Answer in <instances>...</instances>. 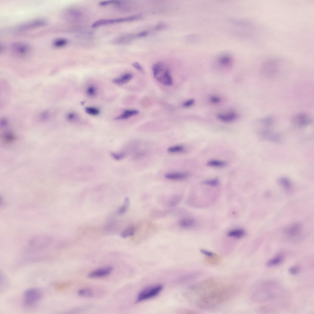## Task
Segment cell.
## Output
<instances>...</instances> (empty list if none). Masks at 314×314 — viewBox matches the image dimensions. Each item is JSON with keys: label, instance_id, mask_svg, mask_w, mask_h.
I'll return each mask as SVG.
<instances>
[{"label": "cell", "instance_id": "obj_1", "mask_svg": "<svg viewBox=\"0 0 314 314\" xmlns=\"http://www.w3.org/2000/svg\"><path fill=\"white\" fill-rule=\"evenodd\" d=\"M240 290L238 284H225L222 281L199 297L197 304L201 308H212L232 299Z\"/></svg>", "mask_w": 314, "mask_h": 314}, {"label": "cell", "instance_id": "obj_2", "mask_svg": "<svg viewBox=\"0 0 314 314\" xmlns=\"http://www.w3.org/2000/svg\"><path fill=\"white\" fill-rule=\"evenodd\" d=\"M154 78L158 81L166 86L172 84V79L169 70L165 68L164 64L161 62H157L152 68Z\"/></svg>", "mask_w": 314, "mask_h": 314}, {"label": "cell", "instance_id": "obj_3", "mask_svg": "<svg viewBox=\"0 0 314 314\" xmlns=\"http://www.w3.org/2000/svg\"><path fill=\"white\" fill-rule=\"evenodd\" d=\"M274 285L270 282L262 284L253 294V299L257 302H263L273 298L276 296L273 291Z\"/></svg>", "mask_w": 314, "mask_h": 314}, {"label": "cell", "instance_id": "obj_4", "mask_svg": "<svg viewBox=\"0 0 314 314\" xmlns=\"http://www.w3.org/2000/svg\"><path fill=\"white\" fill-rule=\"evenodd\" d=\"M42 296L41 292L39 289L35 288L28 289L24 294L23 305L26 308H32L38 303Z\"/></svg>", "mask_w": 314, "mask_h": 314}, {"label": "cell", "instance_id": "obj_5", "mask_svg": "<svg viewBox=\"0 0 314 314\" xmlns=\"http://www.w3.org/2000/svg\"><path fill=\"white\" fill-rule=\"evenodd\" d=\"M142 18V16L141 15H136L121 18L112 19H102L98 20L94 22L92 24V26L93 28H95L104 25L134 21L140 19Z\"/></svg>", "mask_w": 314, "mask_h": 314}, {"label": "cell", "instance_id": "obj_6", "mask_svg": "<svg viewBox=\"0 0 314 314\" xmlns=\"http://www.w3.org/2000/svg\"><path fill=\"white\" fill-rule=\"evenodd\" d=\"M162 288V285H158L150 286L143 289L138 295L137 302H141L155 297L161 291Z\"/></svg>", "mask_w": 314, "mask_h": 314}, {"label": "cell", "instance_id": "obj_7", "mask_svg": "<svg viewBox=\"0 0 314 314\" xmlns=\"http://www.w3.org/2000/svg\"><path fill=\"white\" fill-rule=\"evenodd\" d=\"M31 49L29 44L23 42L14 43L12 46V51L13 54L20 57L27 56L30 53Z\"/></svg>", "mask_w": 314, "mask_h": 314}, {"label": "cell", "instance_id": "obj_8", "mask_svg": "<svg viewBox=\"0 0 314 314\" xmlns=\"http://www.w3.org/2000/svg\"><path fill=\"white\" fill-rule=\"evenodd\" d=\"M278 68L277 61L274 59H270L266 61L263 65L262 68V73L266 77H272L276 74Z\"/></svg>", "mask_w": 314, "mask_h": 314}, {"label": "cell", "instance_id": "obj_9", "mask_svg": "<svg viewBox=\"0 0 314 314\" xmlns=\"http://www.w3.org/2000/svg\"><path fill=\"white\" fill-rule=\"evenodd\" d=\"M200 251L205 256L204 260L207 264L215 266L220 262V257L217 254L204 249H201Z\"/></svg>", "mask_w": 314, "mask_h": 314}, {"label": "cell", "instance_id": "obj_10", "mask_svg": "<svg viewBox=\"0 0 314 314\" xmlns=\"http://www.w3.org/2000/svg\"><path fill=\"white\" fill-rule=\"evenodd\" d=\"M293 121L296 124L300 126H304L311 123V117L307 113L301 112L297 113L293 117Z\"/></svg>", "mask_w": 314, "mask_h": 314}, {"label": "cell", "instance_id": "obj_11", "mask_svg": "<svg viewBox=\"0 0 314 314\" xmlns=\"http://www.w3.org/2000/svg\"><path fill=\"white\" fill-rule=\"evenodd\" d=\"M45 20L43 19H37L27 22L20 25L18 29L21 30H29L40 27L46 24Z\"/></svg>", "mask_w": 314, "mask_h": 314}, {"label": "cell", "instance_id": "obj_12", "mask_svg": "<svg viewBox=\"0 0 314 314\" xmlns=\"http://www.w3.org/2000/svg\"><path fill=\"white\" fill-rule=\"evenodd\" d=\"M113 268L106 266L94 270L88 274L90 278H99L105 277L109 275L113 270Z\"/></svg>", "mask_w": 314, "mask_h": 314}, {"label": "cell", "instance_id": "obj_13", "mask_svg": "<svg viewBox=\"0 0 314 314\" xmlns=\"http://www.w3.org/2000/svg\"><path fill=\"white\" fill-rule=\"evenodd\" d=\"M188 176V174L185 172H177L167 173L165 175L166 178L172 180H181L185 179Z\"/></svg>", "mask_w": 314, "mask_h": 314}, {"label": "cell", "instance_id": "obj_14", "mask_svg": "<svg viewBox=\"0 0 314 314\" xmlns=\"http://www.w3.org/2000/svg\"><path fill=\"white\" fill-rule=\"evenodd\" d=\"M133 75L130 73L124 74L120 77L114 79L113 82L118 85H121L130 81L133 78Z\"/></svg>", "mask_w": 314, "mask_h": 314}, {"label": "cell", "instance_id": "obj_15", "mask_svg": "<svg viewBox=\"0 0 314 314\" xmlns=\"http://www.w3.org/2000/svg\"><path fill=\"white\" fill-rule=\"evenodd\" d=\"M218 118L224 122H230L234 121L237 117L236 114L233 112L226 113H220L217 115Z\"/></svg>", "mask_w": 314, "mask_h": 314}, {"label": "cell", "instance_id": "obj_16", "mask_svg": "<svg viewBox=\"0 0 314 314\" xmlns=\"http://www.w3.org/2000/svg\"><path fill=\"white\" fill-rule=\"evenodd\" d=\"M196 222L194 219L189 217L184 218L181 219L179 221V226L184 228H190L194 227Z\"/></svg>", "mask_w": 314, "mask_h": 314}, {"label": "cell", "instance_id": "obj_17", "mask_svg": "<svg viewBox=\"0 0 314 314\" xmlns=\"http://www.w3.org/2000/svg\"><path fill=\"white\" fill-rule=\"evenodd\" d=\"M245 234V230L241 228H236L229 231L227 236L236 239H240L243 237Z\"/></svg>", "mask_w": 314, "mask_h": 314}, {"label": "cell", "instance_id": "obj_18", "mask_svg": "<svg viewBox=\"0 0 314 314\" xmlns=\"http://www.w3.org/2000/svg\"><path fill=\"white\" fill-rule=\"evenodd\" d=\"M139 111L137 110H126L121 115L116 117L115 120H124L127 119L132 116L138 114Z\"/></svg>", "mask_w": 314, "mask_h": 314}, {"label": "cell", "instance_id": "obj_19", "mask_svg": "<svg viewBox=\"0 0 314 314\" xmlns=\"http://www.w3.org/2000/svg\"><path fill=\"white\" fill-rule=\"evenodd\" d=\"M136 38H137V34H127L118 37L116 42L118 44H124L129 42Z\"/></svg>", "mask_w": 314, "mask_h": 314}, {"label": "cell", "instance_id": "obj_20", "mask_svg": "<svg viewBox=\"0 0 314 314\" xmlns=\"http://www.w3.org/2000/svg\"><path fill=\"white\" fill-rule=\"evenodd\" d=\"M300 227L299 225L294 224L290 226L286 230L287 234L289 236L292 237L298 234L300 231Z\"/></svg>", "mask_w": 314, "mask_h": 314}, {"label": "cell", "instance_id": "obj_21", "mask_svg": "<svg viewBox=\"0 0 314 314\" xmlns=\"http://www.w3.org/2000/svg\"><path fill=\"white\" fill-rule=\"evenodd\" d=\"M283 260V257L281 255H278L269 260L266 263L268 266H277L280 264Z\"/></svg>", "mask_w": 314, "mask_h": 314}, {"label": "cell", "instance_id": "obj_22", "mask_svg": "<svg viewBox=\"0 0 314 314\" xmlns=\"http://www.w3.org/2000/svg\"><path fill=\"white\" fill-rule=\"evenodd\" d=\"M226 164V163L224 161L212 159L208 161L207 165L209 167H220L225 166Z\"/></svg>", "mask_w": 314, "mask_h": 314}, {"label": "cell", "instance_id": "obj_23", "mask_svg": "<svg viewBox=\"0 0 314 314\" xmlns=\"http://www.w3.org/2000/svg\"><path fill=\"white\" fill-rule=\"evenodd\" d=\"M135 228L134 226L129 227L123 231L121 236L123 238H126L128 237L133 235L135 232Z\"/></svg>", "mask_w": 314, "mask_h": 314}, {"label": "cell", "instance_id": "obj_24", "mask_svg": "<svg viewBox=\"0 0 314 314\" xmlns=\"http://www.w3.org/2000/svg\"><path fill=\"white\" fill-rule=\"evenodd\" d=\"M129 203V199L126 197L124 199V203L118 209L117 213L120 215L123 214L126 212L128 208Z\"/></svg>", "mask_w": 314, "mask_h": 314}, {"label": "cell", "instance_id": "obj_25", "mask_svg": "<svg viewBox=\"0 0 314 314\" xmlns=\"http://www.w3.org/2000/svg\"><path fill=\"white\" fill-rule=\"evenodd\" d=\"M78 295L82 297H90L93 296L92 291L89 289L85 288L81 289L78 291Z\"/></svg>", "mask_w": 314, "mask_h": 314}, {"label": "cell", "instance_id": "obj_26", "mask_svg": "<svg viewBox=\"0 0 314 314\" xmlns=\"http://www.w3.org/2000/svg\"><path fill=\"white\" fill-rule=\"evenodd\" d=\"M184 150L183 146L181 145L173 146L169 147L167 149L168 152L172 153H178L182 152Z\"/></svg>", "mask_w": 314, "mask_h": 314}, {"label": "cell", "instance_id": "obj_27", "mask_svg": "<svg viewBox=\"0 0 314 314\" xmlns=\"http://www.w3.org/2000/svg\"><path fill=\"white\" fill-rule=\"evenodd\" d=\"M180 196L175 195L172 196L168 200L167 205L169 206H173L177 205L181 200Z\"/></svg>", "mask_w": 314, "mask_h": 314}, {"label": "cell", "instance_id": "obj_28", "mask_svg": "<svg viewBox=\"0 0 314 314\" xmlns=\"http://www.w3.org/2000/svg\"><path fill=\"white\" fill-rule=\"evenodd\" d=\"M67 40L65 39L60 38L56 40L53 42V45L56 47H61L65 45L67 43Z\"/></svg>", "mask_w": 314, "mask_h": 314}, {"label": "cell", "instance_id": "obj_29", "mask_svg": "<svg viewBox=\"0 0 314 314\" xmlns=\"http://www.w3.org/2000/svg\"><path fill=\"white\" fill-rule=\"evenodd\" d=\"M85 112L91 115L96 116L99 113V111L98 109L93 107H86L85 109Z\"/></svg>", "mask_w": 314, "mask_h": 314}, {"label": "cell", "instance_id": "obj_30", "mask_svg": "<svg viewBox=\"0 0 314 314\" xmlns=\"http://www.w3.org/2000/svg\"><path fill=\"white\" fill-rule=\"evenodd\" d=\"M219 183L218 179H213L205 180L202 182V183L212 186H217Z\"/></svg>", "mask_w": 314, "mask_h": 314}, {"label": "cell", "instance_id": "obj_31", "mask_svg": "<svg viewBox=\"0 0 314 314\" xmlns=\"http://www.w3.org/2000/svg\"><path fill=\"white\" fill-rule=\"evenodd\" d=\"M281 184L285 188H289L291 186L290 183L288 179L285 178H281L279 180Z\"/></svg>", "mask_w": 314, "mask_h": 314}, {"label": "cell", "instance_id": "obj_32", "mask_svg": "<svg viewBox=\"0 0 314 314\" xmlns=\"http://www.w3.org/2000/svg\"><path fill=\"white\" fill-rule=\"evenodd\" d=\"M87 94L90 96H94L96 94V88L93 86H90L86 90Z\"/></svg>", "mask_w": 314, "mask_h": 314}, {"label": "cell", "instance_id": "obj_33", "mask_svg": "<svg viewBox=\"0 0 314 314\" xmlns=\"http://www.w3.org/2000/svg\"><path fill=\"white\" fill-rule=\"evenodd\" d=\"M111 155L114 159L117 160L121 159L124 157V154L123 153H115L112 152L111 153Z\"/></svg>", "mask_w": 314, "mask_h": 314}, {"label": "cell", "instance_id": "obj_34", "mask_svg": "<svg viewBox=\"0 0 314 314\" xmlns=\"http://www.w3.org/2000/svg\"><path fill=\"white\" fill-rule=\"evenodd\" d=\"M194 100L193 99H190L185 102L183 106L184 107L187 108L191 106L194 103Z\"/></svg>", "mask_w": 314, "mask_h": 314}, {"label": "cell", "instance_id": "obj_35", "mask_svg": "<svg viewBox=\"0 0 314 314\" xmlns=\"http://www.w3.org/2000/svg\"><path fill=\"white\" fill-rule=\"evenodd\" d=\"M132 66L137 70L141 72H143V68L138 63L135 62L132 63Z\"/></svg>", "mask_w": 314, "mask_h": 314}, {"label": "cell", "instance_id": "obj_36", "mask_svg": "<svg viewBox=\"0 0 314 314\" xmlns=\"http://www.w3.org/2000/svg\"><path fill=\"white\" fill-rule=\"evenodd\" d=\"M289 271L291 274L293 275H295L298 273V269L296 267L292 266L289 268Z\"/></svg>", "mask_w": 314, "mask_h": 314}, {"label": "cell", "instance_id": "obj_37", "mask_svg": "<svg viewBox=\"0 0 314 314\" xmlns=\"http://www.w3.org/2000/svg\"><path fill=\"white\" fill-rule=\"evenodd\" d=\"M166 27V25L163 23H159L156 25L155 29L156 30H159L165 28Z\"/></svg>", "mask_w": 314, "mask_h": 314}, {"label": "cell", "instance_id": "obj_38", "mask_svg": "<svg viewBox=\"0 0 314 314\" xmlns=\"http://www.w3.org/2000/svg\"><path fill=\"white\" fill-rule=\"evenodd\" d=\"M148 33L147 31H142L137 34V37L139 38L148 35Z\"/></svg>", "mask_w": 314, "mask_h": 314}, {"label": "cell", "instance_id": "obj_39", "mask_svg": "<svg viewBox=\"0 0 314 314\" xmlns=\"http://www.w3.org/2000/svg\"><path fill=\"white\" fill-rule=\"evenodd\" d=\"M114 1H103L100 2L99 4L102 6H105L109 4L113 3L114 4Z\"/></svg>", "mask_w": 314, "mask_h": 314}, {"label": "cell", "instance_id": "obj_40", "mask_svg": "<svg viewBox=\"0 0 314 314\" xmlns=\"http://www.w3.org/2000/svg\"><path fill=\"white\" fill-rule=\"evenodd\" d=\"M210 100L214 103H217L220 101V99L219 97L215 96L212 97Z\"/></svg>", "mask_w": 314, "mask_h": 314}, {"label": "cell", "instance_id": "obj_41", "mask_svg": "<svg viewBox=\"0 0 314 314\" xmlns=\"http://www.w3.org/2000/svg\"><path fill=\"white\" fill-rule=\"evenodd\" d=\"M68 117L70 120H74L76 118L77 116L74 113H71L69 115Z\"/></svg>", "mask_w": 314, "mask_h": 314}]
</instances>
